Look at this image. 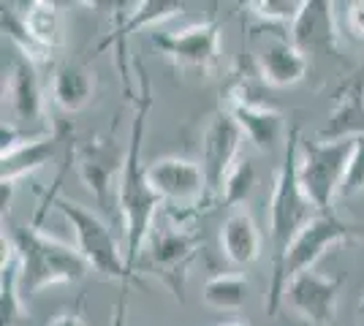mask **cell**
Listing matches in <instances>:
<instances>
[{"label":"cell","instance_id":"obj_1","mask_svg":"<svg viewBox=\"0 0 364 326\" xmlns=\"http://www.w3.org/2000/svg\"><path fill=\"white\" fill-rule=\"evenodd\" d=\"M139 71V93L134 98V123H131V136L125 144V166L117 177V207L122 215V232H125V259L128 266L139 272L144 245L152 237V217L158 207H164L155 196L150 180H147V166H144V134H147V114L152 109V87L144 65L136 63Z\"/></svg>","mask_w":364,"mask_h":326},{"label":"cell","instance_id":"obj_2","mask_svg":"<svg viewBox=\"0 0 364 326\" xmlns=\"http://www.w3.org/2000/svg\"><path fill=\"white\" fill-rule=\"evenodd\" d=\"M299 141H302L299 128H291L286 150H283V163L277 169L272 199H269V245H272L269 272L272 275H269V291H267V315H274L283 305V294H286L283 269H286V256L291 245L296 242L304 226L316 215H321L299 185Z\"/></svg>","mask_w":364,"mask_h":326},{"label":"cell","instance_id":"obj_3","mask_svg":"<svg viewBox=\"0 0 364 326\" xmlns=\"http://www.w3.org/2000/svg\"><path fill=\"white\" fill-rule=\"evenodd\" d=\"M9 239L19 261V283L25 302L49 286L79 283L92 272L76 245L41 232V226H19Z\"/></svg>","mask_w":364,"mask_h":326},{"label":"cell","instance_id":"obj_4","mask_svg":"<svg viewBox=\"0 0 364 326\" xmlns=\"http://www.w3.org/2000/svg\"><path fill=\"white\" fill-rule=\"evenodd\" d=\"M147 180H150L155 196L168 210L171 226L180 229H193L196 217L210 207V183L201 163H193L188 158H161L147 166Z\"/></svg>","mask_w":364,"mask_h":326},{"label":"cell","instance_id":"obj_5","mask_svg":"<svg viewBox=\"0 0 364 326\" xmlns=\"http://www.w3.org/2000/svg\"><path fill=\"white\" fill-rule=\"evenodd\" d=\"M55 207L68 220V226L74 232V245L85 256V261L90 264L92 272H98L109 280H117L125 291L136 280V272L128 266L125 250H120V245H117L112 226L104 217H98L87 207L71 202V199H58Z\"/></svg>","mask_w":364,"mask_h":326},{"label":"cell","instance_id":"obj_6","mask_svg":"<svg viewBox=\"0 0 364 326\" xmlns=\"http://www.w3.org/2000/svg\"><path fill=\"white\" fill-rule=\"evenodd\" d=\"M353 139L348 141H299V185L318 212H332L334 196L348 169Z\"/></svg>","mask_w":364,"mask_h":326},{"label":"cell","instance_id":"obj_7","mask_svg":"<svg viewBox=\"0 0 364 326\" xmlns=\"http://www.w3.org/2000/svg\"><path fill=\"white\" fill-rule=\"evenodd\" d=\"M201 245H204V234L201 232L168 226V229L150 237L147 253H144V266H147V272H152L180 302H185L188 269L196 261Z\"/></svg>","mask_w":364,"mask_h":326},{"label":"cell","instance_id":"obj_8","mask_svg":"<svg viewBox=\"0 0 364 326\" xmlns=\"http://www.w3.org/2000/svg\"><path fill=\"white\" fill-rule=\"evenodd\" d=\"M152 47L177 68L215 74L220 65V25L215 19H204L174 33H152Z\"/></svg>","mask_w":364,"mask_h":326},{"label":"cell","instance_id":"obj_9","mask_svg":"<svg viewBox=\"0 0 364 326\" xmlns=\"http://www.w3.org/2000/svg\"><path fill=\"white\" fill-rule=\"evenodd\" d=\"M362 234H364L362 226L346 223V220H340L334 212H321V215H316L302 229V234L296 237V242L291 245L289 256H286V269H283L286 283L291 278H296V275H302V272H310L332 248L353 242Z\"/></svg>","mask_w":364,"mask_h":326},{"label":"cell","instance_id":"obj_10","mask_svg":"<svg viewBox=\"0 0 364 326\" xmlns=\"http://www.w3.org/2000/svg\"><path fill=\"white\" fill-rule=\"evenodd\" d=\"M114 9V28L112 33L104 36V41L95 47V52L114 47V58H117V68H120L122 85L131 98H136V93L131 90V71H128V60H125V41L131 33L141 31V28H152L164 19L182 14L188 6L180 0H144V3H117Z\"/></svg>","mask_w":364,"mask_h":326},{"label":"cell","instance_id":"obj_11","mask_svg":"<svg viewBox=\"0 0 364 326\" xmlns=\"http://www.w3.org/2000/svg\"><path fill=\"white\" fill-rule=\"evenodd\" d=\"M343 283H346V275L326 278L316 269H310V272H302L286 283L283 302L302 318L304 324L329 326L337 318V302H340Z\"/></svg>","mask_w":364,"mask_h":326},{"label":"cell","instance_id":"obj_12","mask_svg":"<svg viewBox=\"0 0 364 326\" xmlns=\"http://www.w3.org/2000/svg\"><path fill=\"white\" fill-rule=\"evenodd\" d=\"M242 131L234 123L228 112H218L213 123L204 131V150H201V169L210 183V196L213 202H220V193L226 185L228 174L240 163V147H242Z\"/></svg>","mask_w":364,"mask_h":326},{"label":"cell","instance_id":"obj_13","mask_svg":"<svg viewBox=\"0 0 364 326\" xmlns=\"http://www.w3.org/2000/svg\"><path fill=\"white\" fill-rule=\"evenodd\" d=\"M226 112L234 117V123L240 125L245 139L250 141L256 150H261V153H272V150H277L280 141L289 139L283 114L277 109L267 107V104L253 101L247 95V90H245V85L231 87Z\"/></svg>","mask_w":364,"mask_h":326},{"label":"cell","instance_id":"obj_14","mask_svg":"<svg viewBox=\"0 0 364 326\" xmlns=\"http://www.w3.org/2000/svg\"><path fill=\"white\" fill-rule=\"evenodd\" d=\"M253 36H264V47L258 49V74L269 87H294L307 77L310 60L291 44L289 31H274L258 25Z\"/></svg>","mask_w":364,"mask_h":326},{"label":"cell","instance_id":"obj_15","mask_svg":"<svg viewBox=\"0 0 364 326\" xmlns=\"http://www.w3.org/2000/svg\"><path fill=\"white\" fill-rule=\"evenodd\" d=\"M71 158H74L82 183L90 188L98 207L109 210L112 207V188H114L112 183H114V174L120 177L122 166H125V150H120L112 139L95 136L87 144H79L71 153Z\"/></svg>","mask_w":364,"mask_h":326},{"label":"cell","instance_id":"obj_16","mask_svg":"<svg viewBox=\"0 0 364 326\" xmlns=\"http://www.w3.org/2000/svg\"><path fill=\"white\" fill-rule=\"evenodd\" d=\"M364 136V63L353 68L334 93L326 123L318 128L321 141H348Z\"/></svg>","mask_w":364,"mask_h":326},{"label":"cell","instance_id":"obj_17","mask_svg":"<svg viewBox=\"0 0 364 326\" xmlns=\"http://www.w3.org/2000/svg\"><path fill=\"white\" fill-rule=\"evenodd\" d=\"M291 44L302 55H323L337 58V22H334V3L329 0H304L302 11L291 25Z\"/></svg>","mask_w":364,"mask_h":326},{"label":"cell","instance_id":"obj_18","mask_svg":"<svg viewBox=\"0 0 364 326\" xmlns=\"http://www.w3.org/2000/svg\"><path fill=\"white\" fill-rule=\"evenodd\" d=\"M6 101L11 112V123L14 125H38L41 131H52L44 123V98H41V85L36 77V65L25 60L22 55H16L9 68L6 79Z\"/></svg>","mask_w":364,"mask_h":326},{"label":"cell","instance_id":"obj_19","mask_svg":"<svg viewBox=\"0 0 364 326\" xmlns=\"http://www.w3.org/2000/svg\"><path fill=\"white\" fill-rule=\"evenodd\" d=\"M220 250L234 266H250L261 259V232L247 210H231L220 229Z\"/></svg>","mask_w":364,"mask_h":326},{"label":"cell","instance_id":"obj_20","mask_svg":"<svg viewBox=\"0 0 364 326\" xmlns=\"http://www.w3.org/2000/svg\"><path fill=\"white\" fill-rule=\"evenodd\" d=\"M58 147H60V139L55 131H46V134H38L28 139L25 144H19L14 150L3 153L0 156V180L6 185H14L16 180L28 177L33 171H38L41 166H46L52 158L58 156Z\"/></svg>","mask_w":364,"mask_h":326},{"label":"cell","instance_id":"obj_21","mask_svg":"<svg viewBox=\"0 0 364 326\" xmlns=\"http://www.w3.org/2000/svg\"><path fill=\"white\" fill-rule=\"evenodd\" d=\"M95 93V77L87 71V65H79V63H63L55 68V77H52V101L55 107L74 114L82 112L92 101Z\"/></svg>","mask_w":364,"mask_h":326},{"label":"cell","instance_id":"obj_22","mask_svg":"<svg viewBox=\"0 0 364 326\" xmlns=\"http://www.w3.org/2000/svg\"><path fill=\"white\" fill-rule=\"evenodd\" d=\"M14 9L25 33L31 36L38 47H44L46 52L58 55L63 41V22H60V6L49 3V0H31V3H19Z\"/></svg>","mask_w":364,"mask_h":326},{"label":"cell","instance_id":"obj_23","mask_svg":"<svg viewBox=\"0 0 364 326\" xmlns=\"http://www.w3.org/2000/svg\"><path fill=\"white\" fill-rule=\"evenodd\" d=\"M0 315L3 326H16L28 318V302L22 296V283H19V261L11 239L3 234V264H0Z\"/></svg>","mask_w":364,"mask_h":326},{"label":"cell","instance_id":"obj_24","mask_svg":"<svg viewBox=\"0 0 364 326\" xmlns=\"http://www.w3.org/2000/svg\"><path fill=\"white\" fill-rule=\"evenodd\" d=\"M250 296V283L245 275H237V272H220V275H213V278L204 283L201 288V299L207 308L220 313H234L245 308Z\"/></svg>","mask_w":364,"mask_h":326},{"label":"cell","instance_id":"obj_25","mask_svg":"<svg viewBox=\"0 0 364 326\" xmlns=\"http://www.w3.org/2000/svg\"><path fill=\"white\" fill-rule=\"evenodd\" d=\"M302 6L304 0H250L247 3V9L258 19V25H267L274 31H291Z\"/></svg>","mask_w":364,"mask_h":326},{"label":"cell","instance_id":"obj_26","mask_svg":"<svg viewBox=\"0 0 364 326\" xmlns=\"http://www.w3.org/2000/svg\"><path fill=\"white\" fill-rule=\"evenodd\" d=\"M253 188H256V166L245 158V161H240V163L234 166V171L228 174L226 185H223V193H220V202L226 204V207L240 210V204H245L250 199Z\"/></svg>","mask_w":364,"mask_h":326},{"label":"cell","instance_id":"obj_27","mask_svg":"<svg viewBox=\"0 0 364 326\" xmlns=\"http://www.w3.org/2000/svg\"><path fill=\"white\" fill-rule=\"evenodd\" d=\"M364 193V136L353 139V150H350V161L343 185H340V199H353Z\"/></svg>","mask_w":364,"mask_h":326},{"label":"cell","instance_id":"obj_28","mask_svg":"<svg viewBox=\"0 0 364 326\" xmlns=\"http://www.w3.org/2000/svg\"><path fill=\"white\" fill-rule=\"evenodd\" d=\"M346 31H348L350 38H359L364 41V0L359 3H346Z\"/></svg>","mask_w":364,"mask_h":326},{"label":"cell","instance_id":"obj_29","mask_svg":"<svg viewBox=\"0 0 364 326\" xmlns=\"http://www.w3.org/2000/svg\"><path fill=\"white\" fill-rule=\"evenodd\" d=\"M49 326H87V324H85V318L79 313H60Z\"/></svg>","mask_w":364,"mask_h":326},{"label":"cell","instance_id":"obj_30","mask_svg":"<svg viewBox=\"0 0 364 326\" xmlns=\"http://www.w3.org/2000/svg\"><path fill=\"white\" fill-rule=\"evenodd\" d=\"M218 326H253L250 321H245V318H231V321H223V324Z\"/></svg>","mask_w":364,"mask_h":326},{"label":"cell","instance_id":"obj_31","mask_svg":"<svg viewBox=\"0 0 364 326\" xmlns=\"http://www.w3.org/2000/svg\"><path fill=\"white\" fill-rule=\"evenodd\" d=\"M359 315H364V296L359 299Z\"/></svg>","mask_w":364,"mask_h":326}]
</instances>
